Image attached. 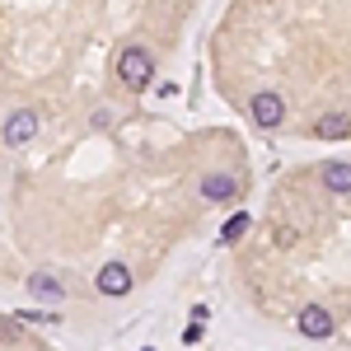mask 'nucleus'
Masks as SVG:
<instances>
[{
    "label": "nucleus",
    "instance_id": "obj_1",
    "mask_svg": "<svg viewBox=\"0 0 351 351\" xmlns=\"http://www.w3.org/2000/svg\"><path fill=\"white\" fill-rule=\"evenodd\" d=\"M155 75V56L145 52V47H127V52H117V80L127 84V89H145Z\"/></svg>",
    "mask_w": 351,
    "mask_h": 351
},
{
    "label": "nucleus",
    "instance_id": "obj_2",
    "mask_svg": "<svg viewBox=\"0 0 351 351\" xmlns=\"http://www.w3.org/2000/svg\"><path fill=\"white\" fill-rule=\"evenodd\" d=\"M248 112H253V122H258V127H281L286 104H281V94H276V89H258V94H253V104H248Z\"/></svg>",
    "mask_w": 351,
    "mask_h": 351
},
{
    "label": "nucleus",
    "instance_id": "obj_3",
    "mask_svg": "<svg viewBox=\"0 0 351 351\" xmlns=\"http://www.w3.org/2000/svg\"><path fill=\"white\" fill-rule=\"evenodd\" d=\"M295 328L304 332V337H314V342H324V337H332V314H328L324 304H304L300 309V319H295Z\"/></svg>",
    "mask_w": 351,
    "mask_h": 351
},
{
    "label": "nucleus",
    "instance_id": "obj_4",
    "mask_svg": "<svg viewBox=\"0 0 351 351\" xmlns=\"http://www.w3.org/2000/svg\"><path fill=\"white\" fill-rule=\"evenodd\" d=\"M38 122H43V117H38L33 108H19L10 122H5V145H28V141L38 136Z\"/></svg>",
    "mask_w": 351,
    "mask_h": 351
},
{
    "label": "nucleus",
    "instance_id": "obj_5",
    "mask_svg": "<svg viewBox=\"0 0 351 351\" xmlns=\"http://www.w3.org/2000/svg\"><path fill=\"white\" fill-rule=\"evenodd\" d=\"M202 197L206 202H234L239 197V178L234 173H206L202 178Z\"/></svg>",
    "mask_w": 351,
    "mask_h": 351
},
{
    "label": "nucleus",
    "instance_id": "obj_6",
    "mask_svg": "<svg viewBox=\"0 0 351 351\" xmlns=\"http://www.w3.org/2000/svg\"><path fill=\"white\" fill-rule=\"evenodd\" d=\"M127 291H132V271L122 263H108L99 271V295H127Z\"/></svg>",
    "mask_w": 351,
    "mask_h": 351
},
{
    "label": "nucleus",
    "instance_id": "obj_7",
    "mask_svg": "<svg viewBox=\"0 0 351 351\" xmlns=\"http://www.w3.org/2000/svg\"><path fill=\"white\" fill-rule=\"evenodd\" d=\"M324 188L332 192V197H347V192H351V164L328 160L324 164Z\"/></svg>",
    "mask_w": 351,
    "mask_h": 351
},
{
    "label": "nucleus",
    "instance_id": "obj_8",
    "mask_svg": "<svg viewBox=\"0 0 351 351\" xmlns=\"http://www.w3.org/2000/svg\"><path fill=\"white\" fill-rule=\"evenodd\" d=\"M347 132H351V117H347V112H324V117L314 122V136H319V141H342Z\"/></svg>",
    "mask_w": 351,
    "mask_h": 351
},
{
    "label": "nucleus",
    "instance_id": "obj_9",
    "mask_svg": "<svg viewBox=\"0 0 351 351\" xmlns=\"http://www.w3.org/2000/svg\"><path fill=\"white\" fill-rule=\"evenodd\" d=\"M243 234H248V216H243V211H239V216H230V220H225V230H220V239H225V243L243 239Z\"/></svg>",
    "mask_w": 351,
    "mask_h": 351
},
{
    "label": "nucleus",
    "instance_id": "obj_10",
    "mask_svg": "<svg viewBox=\"0 0 351 351\" xmlns=\"http://www.w3.org/2000/svg\"><path fill=\"white\" fill-rule=\"evenodd\" d=\"M28 291H33V295H47V300L61 295V286H56L52 276H43V271H38V276H28Z\"/></svg>",
    "mask_w": 351,
    "mask_h": 351
},
{
    "label": "nucleus",
    "instance_id": "obj_11",
    "mask_svg": "<svg viewBox=\"0 0 351 351\" xmlns=\"http://www.w3.org/2000/svg\"><path fill=\"white\" fill-rule=\"evenodd\" d=\"M183 342H188V347H192V342H202V324H197V319L183 328Z\"/></svg>",
    "mask_w": 351,
    "mask_h": 351
},
{
    "label": "nucleus",
    "instance_id": "obj_12",
    "mask_svg": "<svg viewBox=\"0 0 351 351\" xmlns=\"http://www.w3.org/2000/svg\"><path fill=\"white\" fill-rule=\"evenodd\" d=\"M276 243H281V248H291V243H295V230H291V225H281V230H276Z\"/></svg>",
    "mask_w": 351,
    "mask_h": 351
},
{
    "label": "nucleus",
    "instance_id": "obj_13",
    "mask_svg": "<svg viewBox=\"0 0 351 351\" xmlns=\"http://www.w3.org/2000/svg\"><path fill=\"white\" fill-rule=\"evenodd\" d=\"M145 351H155V347H145Z\"/></svg>",
    "mask_w": 351,
    "mask_h": 351
}]
</instances>
